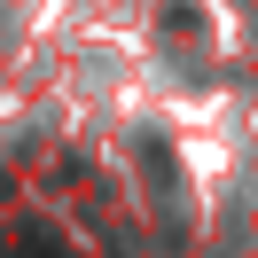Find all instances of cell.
Returning <instances> with one entry per match:
<instances>
[{
    "label": "cell",
    "mask_w": 258,
    "mask_h": 258,
    "mask_svg": "<svg viewBox=\"0 0 258 258\" xmlns=\"http://www.w3.org/2000/svg\"><path fill=\"white\" fill-rule=\"evenodd\" d=\"M0 258H79L55 227H39V219H16L8 235H0Z\"/></svg>",
    "instance_id": "cell-1"
}]
</instances>
